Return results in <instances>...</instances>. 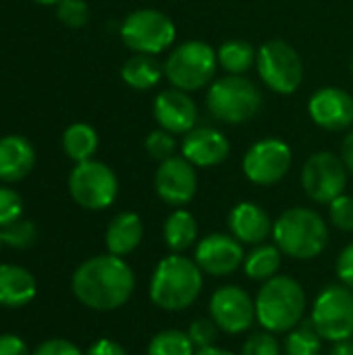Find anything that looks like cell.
I'll return each instance as SVG.
<instances>
[{
	"instance_id": "33",
	"label": "cell",
	"mask_w": 353,
	"mask_h": 355,
	"mask_svg": "<svg viewBox=\"0 0 353 355\" xmlns=\"http://www.w3.org/2000/svg\"><path fill=\"white\" fill-rule=\"evenodd\" d=\"M221 329L216 327V322L212 318H198L191 322L187 335L191 339V343L196 345V349H206V347H214L216 339H218Z\"/></svg>"
},
{
	"instance_id": "21",
	"label": "cell",
	"mask_w": 353,
	"mask_h": 355,
	"mask_svg": "<svg viewBox=\"0 0 353 355\" xmlns=\"http://www.w3.org/2000/svg\"><path fill=\"white\" fill-rule=\"evenodd\" d=\"M144 239V223L135 212L117 214L106 229V248L112 256H129Z\"/></svg>"
},
{
	"instance_id": "23",
	"label": "cell",
	"mask_w": 353,
	"mask_h": 355,
	"mask_svg": "<svg viewBox=\"0 0 353 355\" xmlns=\"http://www.w3.org/2000/svg\"><path fill=\"white\" fill-rule=\"evenodd\" d=\"M198 235H200V229H198L196 216L183 208H177L164 220L162 239L173 254H183L189 248H193L198 243Z\"/></svg>"
},
{
	"instance_id": "43",
	"label": "cell",
	"mask_w": 353,
	"mask_h": 355,
	"mask_svg": "<svg viewBox=\"0 0 353 355\" xmlns=\"http://www.w3.org/2000/svg\"><path fill=\"white\" fill-rule=\"evenodd\" d=\"M193 355H235V354H231L229 349H223V347L214 345V347H206V349H196V354Z\"/></svg>"
},
{
	"instance_id": "34",
	"label": "cell",
	"mask_w": 353,
	"mask_h": 355,
	"mask_svg": "<svg viewBox=\"0 0 353 355\" xmlns=\"http://www.w3.org/2000/svg\"><path fill=\"white\" fill-rule=\"evenodd\" d=\"M329 218L331 223L345 233L353 231V196L341 193L329 204Z\"/></svg>"
},
{
	"instance_id": "17",
	"label": "cell",
	"mask_w": 353,
	"mask_h": 355,
	"mask_svg": "<svg viewBox=\"0 0 353 355\" xmlns=\"http://www.w3.org/2000/svg\"><path fill=\"white\" fill-rule=\"evenodd\" d=\"M154 119L160 125V129L177 135V133H189L196 129L198 123V104L189 96V92L169 87L160 92L154 100Z\"/></svg>"
},
{
	"instance_id": "36",
	"label": "cell",
	"mask_w": 353,
	"mask_h": 355,
	"mask_svg": "<svg viewBox=\"0 0 353 355\" xmlns=\"http://www.w3.org/2000/svg\"><path fill=\"white\" fill-rule=\"evenodd\" d=\"M23 214V200L10 187H0V229L19 220Z\"/></svg>"
},
{
	"instance_id": "16",
	"label": "cell",
	"mask_w": 353,
	"mask_h": 355,
	"mask_svg": "<svg viewBox=\"0 0 353 355\" xmlns=\"http://www.w3.org/2000/svg\"><path fill=\"white\" fill-rule=\"evenodd\" d=\"M308 114L325 131H347L353 125V96L341 87H320L308 100Z\"/></svg>"
},
{
	"instance_id": "5",
	"label": "cell",
	"mask_w": 353,
	"mask_h": 355,
	"mask_svg": "<svg viewBox=\"0 0 353 355\" xmlns=\"http://www.w3.org/2000/svg\"><path fill=\"white\" fill-rule=\"evenodd\" d=\"M208 112L227 125H243L262 108L260 87L246 75H227L214 79L206 92Z\"/></svg>"
},
{
	"instance_id": "13",
	"label": "cell",
	"mask_w": 353,
	"mask_h": 355,
	"mask_svg": "<svg viewBox=\"0 0 353 355\" xmlns=\"http://www.w3.org/2000/svg\"><path fill=\"white\" fill-rule=\"evenodd\" d=\"M208 310L210 318L227 335H241L256 322V302L237 285L218 287L210 297Z\"/></svg>"
},
{
	"instance_id": "6",
	"label": "cell",
	"mask_w": 353,
	"mask_h": 355,
	"mask_svg": "<svg viewBox=\"0 0 353 355\" xmlns=\"http://www.w3.org/2000/svg\"><path fill=\"white\" fill-rule=\"evenodd\" d=\"M162 67L171 87L198 92L214 81L218 71V54L210 44L189 40L173 48Z\"/></svg>"
},
{
	"instance_id": "25",
	"label": "cell",
	"mask_w": 353,
	"mask_h": 355,
	"mask_svg": "<svg viewBox=\"0 0 353 355\" xmlns=\"http://www.w3.org/2000/svg\"><path fill=\"white\" fill-rule=\"evenodd\" d=\"M98 131L87 123H73L62 133V150L77 164L92 160L98 150Z\"/></svg>"
},
{
	"instance_id": "15",
	"label": "cell",
	"mask_w": 353,
	"mask_h": 355,
	"mask_svg": "<svg viewBox=\"0 0 353 355\" xmlns=\"http://www.w3.org/2000/svg\"><path fill=\"white\" fill-rule=\"evenodd\" d=\"M193 260L204 275L229 277L243 264L246 252H243V243L237 241L233 235L210 233L196 243Z\"/></svg>"
},
{
	"instance_id": "45",
	"label": "cell",
	"mask_w": 353,
	"mask_h": 355,
	"mask_svg": "<svg viewBox=\"0 0 353 355\" xmlns=\"http://www.w3.org/2000/svg\"><path fill=\"white\" fill-rule=\"evenodd\" d=\"M4 245V241H2V231H0V248Z\"/></svg>"
},
{
	"instance_id": "29",
	"label": "cell",
	"mask_w": 353,
	"mask_h": 355,
	"mask_svg": "<svg viewBox=\"0 0 353 355\" xmlns=\"http://www.w3.org/2000/svg\"><path fill=\"white\" fill-rule=\"evenodd\" d=\"M322 347V337L316 333L312 322H302L287 333L285 354L287 355H318Z\"/></svg>"
},
{
	"instance_id": "27",
	"label": "cell",
	"mask_w": 353,
	"mask_h": 355,
	"mask_svg": "<svg viewBox=\"0 0 353 355\" xmlns=\"http://www.w3.org/2000/svg\"><path fill=\"white\" fill-rule=\"evenodd\" d=\"M218 67L227 75H246L252 67H256L258 50L246 40H227L218 46Z\"/></svg>"
},
{
	"instance_id": "4",
	"label": "cell",
	"mask_w": 353,
	"mask_h": 355,
	"mask_svg": "<svg viewBox=\"0 0 353 355\" xmlns=\"http://www.w3.org/2000/svg\"><path fill=\"white\" fill-rule=\"evenodd\" d=\"M275 245L293 260H314L329 245V225L312 208H289L273 225Z\"/></svg>"
},
{
	"instance_id": "31",
	"label": "cell",
	"mask_w": 353,
	"mask_h": 355,
	"mask_svg": "<svg viewBox=\"0 0 353 355\" xmlns=\"http://www.w3.org/2000/svg\"><path fill=\"white\" fill-rule=\"evenodd\" d=\"M144 148H146V152H148V156L152 160L164 162V160L175 156L177 141H175L173 133H169L164 129H154V131L148 133V137L144 141Z\"/></svg>"
},
{
	"instance_id": "8",
	"label": "cell",
	"mask_w": 353,
	"mask_h": 355,
	"mask_svg": "<svg viewBox=\"0 0 353 355\" xmlns=\"http://www.w3.org/2000/svg\"><path fill=\"white\" fill-rule=\"evenodd\" d=\"M256 69H258L262 83L281 96L295 94L304 81L302 56L291 44L283 40L264 42L258 48Z\"/></svg>"
},
{
	"instance_id": "41",
	"label": "cell",
	"mask_w": 353,
	"mask_h": 355,
	"mask_svg": "<svg viewBox=\"0 0 353 355\" xmlns=\"http://www.w3.org/2000/svg\"><path fill=\"white\" fill-rule=\"evenodd\" d=\"M341 160L347 166V171L353 175V129L343 137V144H341Z\"/></svg>"
},
{
	"instance_id": "30",
	"label": "cell",
	"mask_w": 353,
	"mask_h": 355,
	"mask_svg": "<svg viewBox=\"0 0 353 355\" xmlns=\"http://www.w3.org/2000/svg\"><path fill=\"white\" fill-rule=\"evenodd\" d=\"M2 231V241L15 250H27L35 243V237H37V229L31 220L27 218H19L6 227L0 229Z\"/></svg>"
},
{
	"instance_id": "24",
	"label": "cell",
	"mask_w": 353,
	"mask_h": 355,
	"mask_svg": "<svg viewBox=\"0 0 353 355\" xmlns=\"http://www.w3.org/2000/svg\"><path fill=\"white\" fill-rule=\"evenodd\" d=\"M164 77V67L150 54H133L121 69V79L137 92L156 87Z\"/></svg>"
},
{
	"instance_id": "42",
	"label": "cell",
	"mask_w": 353,
	"mask_h": 355,
	"mask_svg": "<svg viewBox=\"0 0 353 355\" xmlns=\"http://www.w3.org/2000/svg\"><path fill=\"white\" fill-rule=\"evenodd\" d=\"M331 355H353V339H350V341H341V343H335Z\"/></svg>"
},
{
	"instance_id": "28",
	"label": "cell",
	"mask_w": 353,
	"mask_h": 355,
	"mask_svg": "<svg viewBox=\"0 0 353 355\" xmlns=\"http://www.w3.org/2000/svg\"><path fill=\"white\" fill-rule=\"evenodd\" d=\"M196 345L185 331L166 329L152 337L148 345V355H193Z\"/></svg>"
},
{
	"instance_id": "14",
	"label": "cell",
	"mask_w": 353,
	"mask_h": 355,
	"mask_svg": "<svg viewBox=\"0 0 353 355\" xmlns=\"http://www.w3.org/2000/svg\"><path fill=\"white\" fill-rule=\"evenodd\" d=\"M154 189L164 204L181 208L198 193V171L187 158L173 156L156 168Z\"/></svg>"
},
{
	"instance_id": "3",
	"label": "cell",
	"mask_w": 353,
	"mask_h": 355,
	"mask_svg": "<svg viewBox=\"0 0 353 355\" xmlns=\"http://www.w3.org/2000/svg\"><path fill=\"white\" fill-rule=\"evenodd\" d=\"M256 322L268 333H289L304 322L306 291L293 277L277 275L262 283L256 295Z\"/></svg>"
},
{
	"instance_id": "44",
	"label": "cell",
	"mask_w": 353,
	"mask_h": 355,
	"mask_svg": "<svg viewBox=\"0 0 353 355\" xmlns=\"http://www.w3.org/2000/svg\"><path fill=\"white\" fill-rule=\"evenodd\" d=\"M33 2H37V4H44V6H56L60 0H33Z\"/></svg>"
},
{
	"instance_id": "37",
	"label": "cell",
	"mask_w": 353,
	"mask_h": 355,
	"mask_svg": "<svg viewBox=\"0 0 353 355\" xmlns=\"http://www.w3.org/2000/svg\"><path fill=\"white\" fill-rule=\"evenodd\" d=\"M335 270H337V277H339L341 285L353 289V243L345 245V248L341 250V254H339V258H337Z\"/></svg>"
},
{
	"instance_id": "26",
	"label": "cell",
	"mask_w": 353,
	"mask_h": 355,
	"mask_svg": "<svg viewBox=\"0 0 353 355\" xmlns=\"http://www.w3.org/2000/svg\"><path fill=\"white\" fill-rule=\"evenodd\" d=\"M281 264H283V252L277 245L260 243V245H254V250L250 254H246L243 270H246L248 279L264 283L279 275Z\"/></svg>"
},
{
	"instance_id": "20",
	"label": "cell",
	"mask_w": 353,
	"mask_h": 355,
	"mask_svg": "<svg viewBox=\"0 0 353 355\" xmlns=\"http://www.w3.org/2000/svg\"><path fill=\"white\" fill-rule=\"evenodd\" d=\"M35 164L33 146L23 135L0 137V181L17 183L25 179Z\"/></svg>"
},
{
	"instance_id": "32",
	"label": "cell",
	"mask_w": 353,
	"mask_h": 355,
	"mask_svg": "<svg viewBox=\"0 0 353 355\" xmlns=\"http://www.w3.org/2000/svg\"><path fill=\"white\" fill-rule=\"evenodd\" d=\"M56 17L67 27H83L89 19V6L85 0H60L56 4Z\"/></svg>"
},
{
	"instance_id": "9",
	"label": "cell",
	"mask_w": 353,
	"mask_h": 355,
	"mask_svg": "<svg viewBox=\"0 0 353 355\" xmlns=\"http://www.w3.org/2000/svg\"><path fill=\"white\" fill-rule=\"evenodd\" d=\"M310 322L322 341L341 343L353 339V291L345 285H329L314 300Z\"/></svg>"
},
{
	"instance_id": "35",
	"label": "cell",
	"mask_w": 353,
	"mask_h": 355,
	"mask_svg": "<svg viewBox=\"0 0 353 355\" xmlns=\"http://www.w3.org/2000/svg\"><path fill=\"white\" fill-rule=\"evenodd\" d=\"M241 355H281V343L277 341L275 333H254L246 339Z\"/></svg>"
},
{
	"instance_id": "19",
	"label": "cell",
	"mask_w": 353,
	"mask_h": 355,
	"mask_svg": "<svg viewBox=\"0 0 353 355\" xmlns=\"http://www.w3.org/2000/svg\"><path fill=\"white\" fill-rule=\"evenodd\" d=\"M273 220L268 212L254 202H239L229 212L231 235L248 245H260L273 235Z\"/></svg>"
},
{
	"instance_id": "10",
	"label": "cell",
	"mask_w": 353,
	"mask_h": 355,
	"mask_svg": "<svg viewBox=\"0 0 353 355\" xmlns=\"http://www.w3.org/2000/svg\"><path fill=\"white\" fill-rule=\"evenodd\" d=\"M69 193L85 210H104L119 196V179L114 171L100 160L77 162L69 175Z\"/></svg>"
},
{
	"instance_id": "38",
	"label": "cell",
	"mask_w": 353,
	"mask_h": 355,
	"mask_svg": "<svg viewBox=\"0 0 353 355\" xmlns=\"http://www.w3.org/2000/svg\"><path fill=\"white\" fill-rule=\"evenodd\" d=\"M33 355H83L81 349L67 341V339H50V341H44Z\"/></svg>"
},
{
	"instance_id": "18",
	"label": "cell",
	"mask_w": 353,
	"mask_h": 355,
	"mask_svg": "<svg viewBox=\"0 0 353 355\" xmlns=\"http://www.w3.org/2000/svg\"><path fill=\"white\" fill-rule=\"evenodd\" d=\"M231 154V144L225 133L212 127H196L185 133L181 144V156L196 168H212L223 164Z\"/></svg>"
},
{
	"instance_id": "39",
	"label": "cell",
	"mask_w": 353,
	"mask_h": 355,
	"mask_svg": "<svg viewBox=\"0 0 353 355\" xmlns=\"http://www.w3.org/2000/svg\"><path fill=\"white\" fill-rule=\"evenodd\" d=\"M0 355H31L25 341L17 335H0Z\"/></svg>"
},
{
	"instance_id": "1",
	"label": "cell",
	"mask_w": 353,
	"mask_h": 355,
	"mask_svg": "<svg viewBox=\"0 0 353 355\" xmlns=\"http://www.w3.org/2000/svg\"><path fill=\"white\" fill-rule=\"evenodd\" d=\"M75 297L96 312H112L125 306L135 291V275L121 256H96L73 275Z\"/></svg>"
},
{
	"instance_id": "40",
	"label": "cell",
	"mask_w": 353,
	"mask_h": 355,
	"mask_svg": "<svg viewBox=\"0 0 353 355\" xmlns=\"http://www.w3.org/2000/svg\"><path fill=\"white\" fill-rule=\"evenodd\" d=\"M85 355H127V352L123 349V345H119L112 339H100L87 349Z\"/></svg>"
},
{
	"instance_id": "7",
	"label": "cell",
	"mask_w": 353,
	"mask_h": 355,
	"mask_svg": "<svg viewBox=\"0 0 353 355\" xmlns=\"http://www.w3.org/2000/svg\"><path fill=\"white\" fill-rule=\"evenodd\" d=\"M123 44L133 50V54L156 56L169 50L177 37V27L173 19L156 8H137L129 12L119 29Z\"/></svg>"
},
{
	"instance_id": "12",
	"label": "cell",
	"mask_w": 353,
	"mask_h": 355,
	"mask_svg": "<svg viewBox=\"0 0 353 355\" xmlns=\"http://www.w3.org/2000/svg\"><path fill=\"white\" fill-rule=\"evenodd\" d=\"M350 171L341 156L333 152L312 154L302 168V187L310 200L318 204H331L335 198L345 193Z\"/></svg>"
},
{
	"instance_id": "2",
	"label": "cell",
	"mask_w": 353,
	"mask_h": 355,
	"mask_svg": "<svg viewBox=\"0 0 353 355\" xmlns=\"http://www.w3.org/2000/svg\"><path fill=\"white\" fill-rule=\"evenodd\" d=\"M204 287V272L183 254L162 258L150 281V300L164 312H181L196 304Z\"/></svg>"
},
{
	"instance_id": "22",
	"label": "cell",
	"mask_w": 353,
	"mask_h": 355,
	"mask_svg": "<svg viewBox=\"0 0 353 355\" xmlns=\"http://www.w3.org/2000/svg\"><path fill=\"white\" fill-rule=\"evenodd\" d=\"M35 297V279L27 268L15 264L0 266V306L21 308Z\"/></svg>"
},
{
	"instance_id": "11",
	"label": "cell",
	"mask_w": 353,
	"mask_h": 355,
	"mask_svg": "<svg viewBox=\"0 0 353 355\" xmlns=\"http://www.w3.org/2000/svg\"><path fill=\"white\" fill-rule=\"evenodd\" d=\"M293 164V154L287 141L279 137H266L248 148L241 160V168L248 181L260 187L277 185L285 179Z\"/></svg>"
},
{
	"instance_id": "46",
	"label": "cell",
	"mask_w": 353,
	"mask_h": 355,
	"mask_svg": "<svg viewBox=\"0 0 353 355\" xmlns=\"http://www.w3.org/2000/svg\"><path fill=\"white\" fill-rule=\"evenodd\" d=\"M350 69H352V73H353V56H352V62H350Z\"/></svg>"
}]
</instances>
